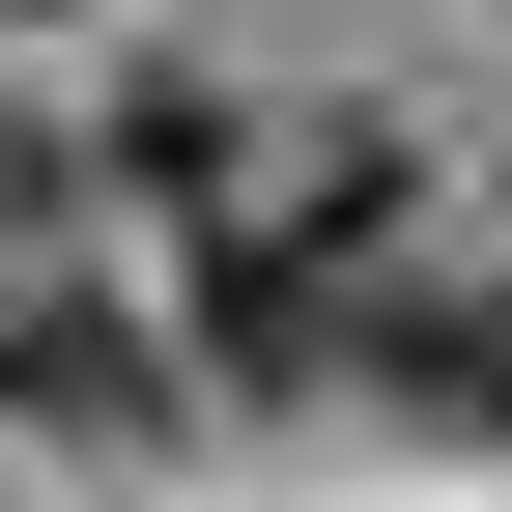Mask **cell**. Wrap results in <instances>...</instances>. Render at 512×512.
<instances>
[{
  "label": "cell",
  "instance_id": "2",
  "mask_svg": "<svg viewBox=\"0 0 512 512\" xmlns=\"http://www.w3.org/2000/svg\"><path fill=\"white\" fill-rule=\"evenodd\" d=\"M342 342H399V399L456 427V456H512V285H427V313H342Z\"/></svg>",
  "mask_w": 512,
  "mask_h": 512
},
{
  "label": "cell",
  "instance_id": "1",
  "mask_svg": "<svg viewBox=\"0 0 512 512\" xmlns=\"http://www.w3.org/2000/svg\"><path fill=\"white\" fill-rule=\"evenodd\" d=\"M0 399H29L57 456H143L171 370H143V313H114V285H29V313H0Z\"/></svg>",
  "mask_w": 512,
  "mask_h": 512
},
{
  "label": "cell",
  "instance_id": "3",
  "mask_svg": "<svg viewBox=\"0 0 512 512\" xmlns=\"http://www.w3.org/2000/svg\"><path fill=\"white\" fill-rule=\"evenodd\" d=\"M114 171H143V200H200V228H228V200H256V114H228V86H114Z\"/></svg>",
  "mask_w": 512,
  "mask_h": 512
}]
</instances>
